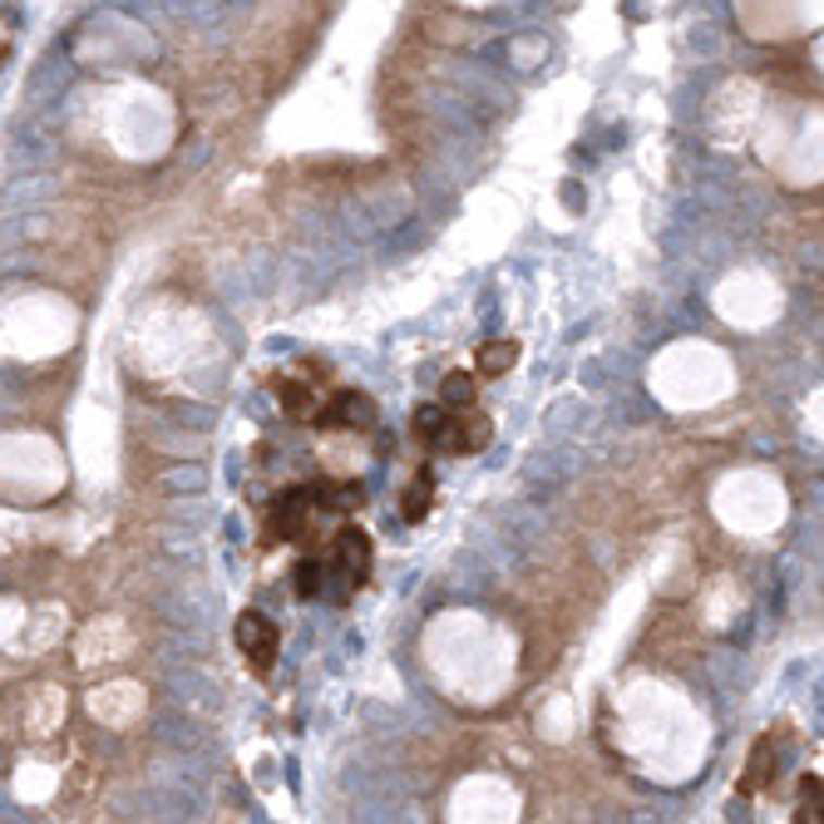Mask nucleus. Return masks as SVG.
<instances>
[{
  "mask_svg": "<svg viewBox=\"0 0 824 824\" xmlns=\"http://www.w3.org/2000/svg\"><path fill=\"white\" fill-rule=\"evenodd\" d=\"M365 578H371V538L361 528H341L332 544V563H326V592L351 598Z\"/></svg>",
  "mask_w": 824,
  "mask_h": 824,
  "instance_id": "obj_1",
  "label": "nucleus"
},
{
  "mask_svg": "<svg viewBox=\"0 0 824 824\" xmlns=\"http://www.w3.org/2000/svg\"><path fill=\"white\" fill-rule=\"evenodd\" d=\"M237 647L247 652V662H252L258 676H267L277 666V627L262 612H242L237 617Z\"/></svg>",
  "mask_w": 824,
  "mask_h": 824,
  "instance_id": "obj_2",
  "label": "nucleus"
},
{
  "mask_svg": "<svg viewBox=\"0 0 824 824\" xmlns=\"http://www.w3.org/2000/svg\"><path fill=\"white\" fill-rule=\"evenodd\" d=\"M316 514L311 509V489L297 484V489H282L277 503H272V538L277 544H301L307 538V519Z\"/></svg>",
  "mask_w": 824,
  "mask_h": 824,
  "instance_id": "obj_3",
  "label": "nucleus"
},
{
  "mask_svg": "<svg viewBox=\"0 0 824 824\" xmlns=\"http://www.w3.org/2000/svg\"><path fill=\"white\" fill-rule=\"evenodd\" d=\"M311 420H316L322 429H371L375 405H371V396H361V390H341V396H332L326 405H316Z\"/></svg>",
  "mask_w": 824,
  "mask_h": 824,
  "instance_id": "obj_4",
  "label": "nucleus"
},
{
  "mask_svg": "<svg viewBox=\"0 0 824 824\" xmlns=\"http://www.w3.org/2000/svg\"><path fill=\"white\" fill-rule=\"evenodd\" d=\"M415 435L425 439L429 450L454 454V410L450 405H420L415 410Z\"/></svg>",
  "mask_w": 824,
  "mask_h": 824,
  "instance_id": "obj_5",
  "label": "nucleus"
},
{
  "mask_svg": "<svg viewBox=\"0 0 824 824\" xmlns=\"http://www.w3.org/2000/svg\"><path fill=\"white\" fill-rule=\"evenodd\" d=\"M307 489H311V509L316 514H351V509H361V484L322 479V484H307Z\"/></svg>",
  "mask_w": 824,
  "mask_h": 824,
  "instance_id": "obj_6",
  "label": "nucleus"
},
{
  "mask_svg": "<svg viewBox=\"0 0 824 824\" xmlns=\"http://www.w3.org/2000/svg\"><path fill=\"white\" fill-rule=\"evenodd\" d=\"M771 775H775V736H760L756 750H750V760H746V781H740V790L760 795L765 785H771Z\"/></svg>",
  "mask_w": 824,
  "mask_h": 824,
  "instance_id": "obj_7",
  "label": "nucleus"
},
{
  "mask_svg": "<svg viewBox=\"0 0 824 824\" xmlns=\"http://www.w3.org/2000/svg\"><path fill=\"white\" fill-rule=\"evenodd\" d=\"M489 435H494L489 415H479V410L460 415V420H454V454H474V450H484V445H489Z\"/></svg>",
  "mask_w": 824,
  "mask_h": 824,
  "instance_id": "obj_8",
  "label": "nucleus"
},
{
  "mask_svg": "<svg viewBox=\"0 0 824 824\" xmlns=\"http://www.w3.org/2000/svg\"><path fill=\"white\" fill-rule=\"evenodd\" d=\"M474 396H479V386H474V375L470 371H450L445 380H439V405H450V410H470Z\"/></svg>",
  "mask_w": 824,
  "mask_h": 824,
  "instance_id": "obj_9",
  "label": "nucleus"
},
{
  "mask_svg": "<svg viewBox=\"0 0 824 824\" xmlns=\"http://www.w3.org/2000/svg\"><path fill=\"white\" fill-rule=\"evenodd\" d=\"M291 592H297V598H322L326 592V563L322 558H301V563L291 567Z\"/></svg>",
  "mask_w": 824,
  "mask_h": 824,
  "instance_id": "obj_10",
  "label": "nucleus"
},
{
  "mask_svg": "<svg viewBox=\"0 0 824 824\" xmlns=\"http://www.w3.org/2000/svg\"><path fill=\"white\" fill-rule=\"evenodd\" d=\"M282 410H287L291 420L316 415V390H311V380H282Z\"/></svg>",
  "mask_w": 824,
  "mask_h": 824,
  "instance_id": "obj_11",
  "label": "nucleus"
},
{
  "mask_svg": "<svg viewBox=\"0 0 824 824\" xmlns=\"http://www.w3.org/2000/svg\"><path fill=\"white\" fill-rule=\"evenodd\" d=\"M519 361V341H484L479 346V375H503Z\"/></svg>",
  "mask_w": 824,
  "mask_h": 824,
  "instance_id": "obj_12",
  "label": "nucleus"
},
{
  "mask_svg": "<svg viewBox=\"0 0 824 824\" xmlns=\"http://www.w3.org/2000/svg\"><path fill=\"white\" fill-rule=\"evenodd\" d=\"M429 499H435V479H429V474H420V479L405 489V503H400L405 524H420V519L429 514Z\"/></svg>",
  "mask_w": 824,
  "mask_h": 824,
  "instance_id": "obj_13",
  "label": "nucleus"
}]
</instances>
